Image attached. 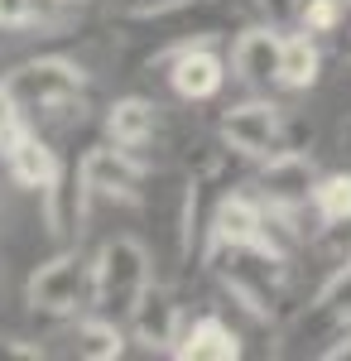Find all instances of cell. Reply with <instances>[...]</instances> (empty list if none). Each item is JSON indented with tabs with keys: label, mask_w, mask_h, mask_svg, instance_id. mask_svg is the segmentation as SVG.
<instances>
[{
	"label": "cell",
	"mask_w": 351,
	"mask_h": 361,
	"mask_svg": "<svg viewBox=\"0 0 351 361\" xmlns=\"http://www.w3.org/2000/svg\"><path fill=\"white\" fill-rule=\"evenodd\" d=\"M255 5H260L265 15H284V10H294L298 0H255Z\"/></svg>",
	"instance_id": "obj_23"
},
{
	"label": "cell",
	"mask_w": 351,
	"mask_h": 361,
	"mask_svg": "<svg viewBox=\"0 0 351 361\" xmlns=\"http://www.w3.org/2000/svg\"><path fill=\"white\" fill-rule=\"evenodd\" d=\"M347 5H351V0H347Z\"/></svg>",
	"instance_id": "obj_26"
},
{
	"label": "cell",
	"mask_w": 351,
	"mask_h": 361,
	"mask_svg": "<svg viewBox=\"0 0 351 361\" xmlns=\"http://www.w3.org/2000/svg\"><path fill=\"white\" fill-rule=\"evenodd\" d=\"M255 188H260V202L265 207H303L313 188H318V169L308 154H298V149H279L270 154L260 173H255Z\"/></svg>",
	"instance_id": "obj_11"
},
{
	"label": "cell",
	"mask_w": 351,
	"mask_h": 361,
	"mask_svg": "<svg viewBox=\"0 0 351 361\" xmlns=\"http://www.w3.org/2000/svg\"><path fill=\"white\" fill-rule=\"evenodd\" d=\"M173 357H183V361H236L241 357V337L231 333V323H221L216 313H202V318H192L188 328H183Z\"/></svg>",
	"instance_id": "obj_15"
},
{
	"label": "cell",
	"mask_w": 351,
	"mask_h": 361,
	"mask_svg": "<svg viewBox=\"0 0 351 361\" xmlns=\"http://www.w3.org/2000/svg\"><path fill=\"white\" fill-rule=\"evenodd\" d=\"M25 130H34V126H29V111L10 97V92H5V82H0V154L25 135Z\"/></svg>",
	"instance_id": "obj_21"
},
{
	"label": "cell",
	"mask_w": 351,
	"mask_h": 361,
	"mask_svg": "<svg viewBox=\"0 0 351 361\" xmlns=\"http://www.w3.org/2000/svg\"><path fill=\"white\" fill-rule=\"evenodd\" d=\"M178 337H183V308L164 284L149 279V289L130 308V342H140L144 352H173Z\"/></svg>",
	"instance_id": "obj_10"
},
{
	"label": "cell",
	"mask_w": 351,
	"mask_h": 361,
	"mask_svg": "<svg viewBox=\"0 0 351 361\" xmlns=\"http://www.w3.org/2000/svg\"><path fill=\"white\" fill-rule=\"evenodd\" d=\"M159 130V106L149 97H116L106 106V140L121 149H144Z\"/></svg>",
	"instance_id": "obj_14"
},
{
	"label": "cell",
	"mask_w": 351,
	"mask_h": 361,
	"mask_svg": "<svg viewBox=\"0 0 351 361\" xmlns=\"http://www.w3.org/2000/svg\"><path fill=\"white\" fill-rule=\"evenodd\" d=\"M313 207H318V217H323L327 226L351 222V173H327V178H318Z\"/></svg>",
	"instance_id": "obj_19"
},
{
	"label": "cell",
	"mask_w": 351,
	"mask_h": 361,
	"mask_svg": "<svg viewBox=\"0 0 351 361\" xmlns=\"http://www.w3.org/2000/svg\"><path fill=\"white\" fill-rule=\"evenodd\" d=\"M212 250H265L270 255V241H265V202L245 193H226L221 207L212 217V231H207V250H202V265Z\"/></svg>",
	"instance_id": "obj_9"
},
{
	"label": "cell",
	"mask_w": 351,
	"mask_h": 361,
	"mask_svg": "<svg viewBox=\"0 0 351 361\" xmlns=\"http://www.w3.org/2000/svg\"><path fill=\"white\" fill-rule=\"evenodd\" d=\"M0 357H15V361H44L49 347L44 342H29V337H0Z\"/></svg>",
	"instance_id": "obj_22"
},
{
	"label": "cell",
	"mask_w": 351,
	"mask_h": 361,
	"mask_svg": "<svg viewBox=\"0 0 351 361\" xmlns=\"http://www.w3.org/2000/svg\"><path fill=\"white\" fill-rule=\"evenodd\" d=\"M298 20L308 34H337L347 25V0H298Z\"/></svg>",
	"instance_id": "obj_20"
},
{
	"label": "cell",
	"mask_w": 351,
	"mask_h": 361,
	"mask_svg": "<svg viewBox=\"0 0 351 361\" xmlns=\"http://www.w3.org/2000/svg\"><path fill=\"white\" fill-rule=\"evenodd\" d=\"M342 318H351V246L337 260V270L327 275V284L318 289V299L303 318V333H332Z\"/></svg>",
	"instance_id": "obj_16"
},
{
	"label": "cell",
	"mask_w": 351,
	"mask_h": 361,
	"mask_svg": "<svg viewBox=\"0 0 351 361\" xmlns=\"http://www.w3.org/2000/svg\"><path fill=\"white\" fill-rule=\"evenodd\" d=\"M207 265H216V275L226 284V294L255 313V318H274L279 313V265L265 250H212Z\"/></svg>",
	"instance_id": "obj_4"
},
{
	"label": "cell",
	"mask_w": 351,
	"mask_h": 361,
	"mask_svg": "<svg viewBox=\"0 0 351 361\" xmlns=\"http://www.w3.org/2000/svg\"><path fill=\"white\" fill-rule=\"evenodd\" d=\"M149 63H164V68H168V87H173L183 102H207V97H216L221 82H226V63L207 49V39H188V44L154 49Z\"/></svg>",
	"instance_id": "obj_6"
},
{
	"label": "cell",
	"mask_w": 351,
	"mask_h": 361,
	"mask_svg": "<svg viewBox=\"0 0 351 361\" xmlns=\"http://www.w3.org/2000/svg\"><path fill=\"white\" fill-rule=\"evenodd\" d=\"M154 279V260L140 236H111L92 260V308L111 318H130L135 299Z\"/></svg>",
	"instance_id": "obj_1"
},
{
	"label": "cell",
	"mask_w": 351,
	"mask_h": 361,
	"mask_svg": "<svg viewBox=\"0 0 351 361\" xmlns=\"http://www.w3.org/2000/svg\"><path fill=\"white\" fill-rule=\"evenodd\" d=\"M39 197H44V231L54 236L58 246H78L87 236V222H92V202H97V193L82 178V154L78 159H63L58 178Z\"/></svg>",
	"instance_id": "obj_5"
},
{
	"label": "cell",
	"mask_w": 351,
	"mask_h": 361,
	"mask_svg": "<svg viewBox=\"0 0 351 361\" xmlns=\"http://www.w3.org/2000/svg\"><path fill=\"white\" fill-rule=\"evenodd\" d=\"M25 304L39 323H68L78 308L92 304V260H82L78 246L49 255L25 284Z\"/></svg>",
	"instance_id": "obj_3"
},
{
	"label": "cell",
	"mask_w": 351,
	"mask_h": 361,
	"mask_svg": "<svg viewBox=\"0 0 351 361\" xmlns=\"http://www.w3.org/2000/svg\"><path fill=\"white\" fill-rule=\"evenodd\" d=\"M73 347H78L82 361H116V357H125L130 333L121 328V318H111V313H92V318H82V323H78Z\"/></svg>",
	"instance_id": "obj_17"
},
{
	"label": "cell",
	"mask_w": 351,
	"mask_h": 361,
	"mask_svg": "<svg viewBox=\"0 0 351 361\" xmlns=\"http://www.w3.org/2000/svg\"><path fill=\"white\" fill-rule=\"evenodd\" d=\"M0 159H5V173H10L20 188H29V193H44V188L58 178V169H63V154H58L39 130H25Z\"/></svg>",
	"instance_id": "obj_13"
},
{
	"label": "cell",
	"mask_w": 351,
	"mask_h": 361,
	"mask_svg": "<svg viewBox=\"0 0 351 361\" xmlns=\"http://www.w3.org/2000/svg\"><path fill=\"white\" fill-rule=\"evenodd\" d=\"M279 54H284V34L274 25H250L231 49V73L245 87H270L279 82Z\"/></svg>",
	"instance_id": "obj_12"
},
{
	"label": "cell",
	"mask_w": 351,
	"mask_h": 361,
	"mask_svg": "<svg viewBox=\"0 0 351 361\" xmlns=\"http://www.w3.org/2000/svg\"><path fill=\"white\" fill-rule=\"evenodd\" d=\"M5 92L25 106V111L39 116H68L73 106H82V92H87V68L73 63V58H29V63H15L5 78Z\"/></svg>",
	"instance_id": "obj_2"
},
{
	"label": "cell",
	"mask_w": 351,
	"mask_h": 361,
	"mask_svg": "<svg viewBox=\"0 0 351 361\" xmlns=\"http://www.w3.org/2000/svg\"><path fill=\"white\" fill-rule=\"evenodd\" d=\"M68 5H87V0H68Z\"/></svg>",
	"instance_id": "obj_25"
},
{
	"label": "cell",
	"mask_w": 351,
	"mask_h": 361,
	"mask_svg": "<svg viewBox=\"0 0 351 361\" xmlns=\"http://www.w3.org/2000/svg\"><path fill=\"white\" fill-rule=\"evenodd\" d=\"M318 68H323V54H318V44H313V34L303 29V34H284V54H279V87H303L318 82Z\"/></svg>",
	"instance_id": "obj_18"
},
{
	"label": "cell",
	"mask_w": 351,
	"mask_h": 361,
	"mask_svg": "<svg viewBox=\"0 0 351 361\" xmlns=\"http://www.w3.org/2000/svg\"><path fill=\"white\" fill-rule=\"evenodd\" d=\"M221 140L226 149H236L245 159H270L279 149H289V135H284V116L274 102H241L221 116Z\"/></svg>",
	"instance_id": "obj_7"
},
{
	"label": "cell",
	"mask_w": 351,
	"mask_h": 361,
	"mask_svg": "<svg viewBox=\"0 0 351 361\" xmlns=\"http://www.w3.org/2000/svg\"><path fill=\"white\" fill-rule=\"evenodd\" d=\"M342 54L351 58V29H347V34H342Z\"/></svg>",
	"instance_id": "obj_24"
},
{
	"label": "cell",
	"mask_w": 351,
	"mask_h": 361,
	"mask_svg": "<svg viewBox=\"0 0 351 361\" xmlns=\"http://www.w3.org/2000/svg\"><path fill=\"white\" fill-rule=\"evenodd\" d=\"M149 164L140 159V149H121V145H97V149H82V178L87 188L106 202H140V183H144Z\"/></svg>",
	"instance_id": "obj_8"
}]
</instances>
